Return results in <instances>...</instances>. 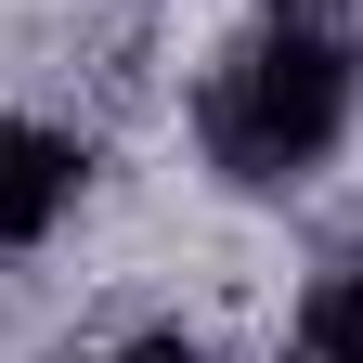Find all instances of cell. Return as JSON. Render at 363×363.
Returning a JSON list of instances; mask_svg holds the SVG:
<instances>
[{"label":"cell","instance_id":"cell-1","mask_svg":"<svg viewBox=\"0 0 363 363\" xmlns=\"http://www.w3.org/2000/svg\"><path fill=\"white\" fill-rule=\"evenodd\" d=\"M195 130H208L220 182H259V195H272V182H298V169L337 156V130H350V52H337V39H311V26L247 39V52L208 78Z\"/></svg>","mask_w":363,"mask_h":363},{"label":"cell","instance_id":"cell-2","mask_svg":"<svg viewBox=\"0 0 363 363\" xmlns=\"http://www.w3.org/2000/svg\"><path fill=\"white\" fill-rule=\"evenodd\" d=\"M65 195H78V143H52V130H26V117H0V247L52 234Z\"/></svg>","mask_w":363,"mask_h":363},{"label":"cell","instance_id":"cell-4","mask_svg":"<svg viewBox=\"0 0 363 363\" xmlns=\"http://www.w3.org/2000/svg\"><path fill=\"white\" fill-rule=\"evenodd\" d=\"M130 363H208V350H182V337H156V350H130Z\"/></svg>","mask_w":363,"mask_h":363},{"label":"cell","instance_id":"cell-3","mask_svg":"<svg viewBox=\"0 0 363 363\" xmlns=\"http://www.w3.org/2000/svg\"><path fill=\"white\" fill-rule=\"evenodd\" d=\"M311 337H325L337 363H363V286H325V311H311Z\"/></svg>","mask_w":363,"mask_h":363}]
</instances>
